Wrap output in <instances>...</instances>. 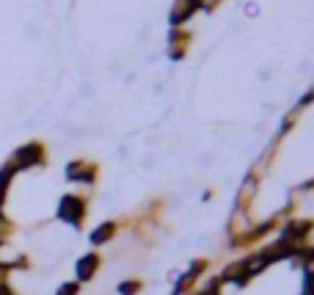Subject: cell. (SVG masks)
I'll use <instances>...</instances> for the list:
<instances>
[{
    "label": "cell",
    "mask_w": 314,
    "mask_h": 295,
    "mask_svg": "<svg viewBox=\"0 0 314 295\" xmlns=\"http://www.w3.org/2000/svg\"><path fill=\"white\" fill-rule=\"evenodd\" d=\"M204 295H209V293H204Z\"/></svg>",
    "instance_id": "2"
},
{
    "label": "cell",
    "mask_w": 314,
    "mask_h": 295,
    "mask_svg": "<svg viewBox=\"0 0 314 295\" xmlns=\"http://www.w3.org/2000/svg\"><path fill=\"white\" fill-rule=\"evenodd\" d=\"M312 287H314V281H312Z\"/></svg>",
    "instance_id": "1"
}]
</instances>
